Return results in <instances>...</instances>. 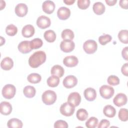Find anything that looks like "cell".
I'll return each instance as SVG.
<instances>
[{
  "instance_id": "1",
  "label": "cell",
  "mask_w": 128,
  "mask_h": 128,
  "mask_svg": "<svg viewBox=\"0 0 128 128\" xmlns=\"http://www.w3.org/2000/svg\"><path fill=\"white\" fill-rule=\"evenodd\" d=\"M46 53L42 50L34 52L28 59V64L32 68H36L44 63L46 60Z\"/></svg>"
},
{
  "instance_id": "2",
  "label": "cell",
  "mask_w": 128,
  "mask_h": 128,
  "mask_svg": "<svg viewBox=\"0 0 128 128\" xmlns=\"http://www.w3.org/2000/svg\"><path fill=\"white\" fill-rule=\"evenodd\" d=\"M56 94L52 90H46L42 96V100L46 105H51L54 104L56 100Z\"/></svg>"
},
{
  "instance_id": "3",
  "label": "cell",
  "mask_w": 128,
  "mask_h": 128,
  "mask_svg": "<svg viewBox=\"0 0 128 128\" xmlns=\"http://www.w3.org/2000/svg\"><path fill=\"white\" fill-rule=\"evenodd\" d=\"M16 92V88L12 84L5 85L2 89V94L6 99H11L14 96Z\"/></svg>"
},
{
  "instance_id": "4",
  "label": "cell",
  "mask_w": 128,
  "mask_h": 128,
  "mask_svg": "<svg viewBox=\"0 0 128 128\" xmlns=\"http://www.w3.org/2000/svg\"><path fill=\"white\" fill-rule=\"evenodd\" d=\"M98 44L96 42L92 40H88L86 41L83 44V49L88 54L94 53L97 50Z\"/></svg>"
},
{
  "instance_id": "5",
  "label": "cell",
  "mask_w": 128,
  "mask_h": 128,
  "mask_svg": "<svg viewBox=\"0 0 128 128\" xmlns=\"http://www.w3.org/2000/svg\"><path fill=\"white\" fill-rule=\"evenodd\" d=\"M99 91L100 96L105 99L111 98L114 93V88L108 85H102L100 88Z\"/></svg>"
},
{
  "instance_id": "6",
  "label": "cell",
  "mask_w": 128,
  "mask_h": 128,
  "mask_svg": "<svg viewBox=\"0 0 128 128\" xmlns=\"http://www.w3.org/2000/svg\"><path fill=\"white\" fill-rule=\"evenodd\" d=\"M75 110V108L68 102L62 104L60 108V112L66 116H72Z\"/></svg>"
},
{
  "instance_id": "7",
  "label": "cell",
  "mask_w": 128,
  "mask_h": 128,
  "mask_svg": "<svg viewBox=\"0 0 128 128\" xmlns=\"http://www.w3.org/2000/svg\"><path fill=\"white\" fill-rule=\"evenodd\" d=\"M75 47L74 42L72 40H63L60 44V50L64 52H72Z\"/></svg>"
},
{
  "instance_id": "8",
  "label": "cell",
  "mask_w": 128,
  "mask_h": 128,
  "mask_svg": "<svg viewBox=\"0 0 128 128\" xmlns=\"http://www.w3.org/2000/svg\"><path fill=\"white\" fill-rule=\"evenodd\" d=\"M62 84L64 86L67 88H72L77 84L78 79L74 76L69 75L64 79Z\"/></svg>"
},
{
  "instance_id": "9",
  "label": "cell",
  "mask_w": 128,
  "mask_h": 128,
  "mask_svg": "<svg viewBox=\"0 0 128 128\" xmlns=\"http://www.w3.org/2000/svg\"><path fill=\"white\" fill-rule=\"evenodd\" d=\"M81 102V96L77 92L70 93L68 98V102L74 107L78 106Z\"/></svg>"
},
{
  "instance_id": "10",
  "label": "cell",
  "mask_w": 128,
  "mask_h": 128,
  "mask_svg": "<svg viewBox=\"0 0 128 128\" xmlns=\"http://www.w3.org/2000/svg\"><path fill=\"white\" fill-rule=\"evenodd\" d=\"M51 22L48 17L45 16H39L36 20V24L40 28L45 29L50 26Z\"/></svg>"
},
{
  "instance_id": "11",
  "label": "cell",
  "mask_w": 128,
  "mask_h": 128,
  "mask_svg": "<svg viewBox=\"0 0 128 128\" xmlns=\"http://www.w3.org/2000/svg\"><path fill=\"white\" fill-rule=\"evenodd\" d=\"M127 100V96L125 94L119 93L114 96L113 100V102L117 106L120 107L126 104Z\"/></svg>"
},
{
  "instance_id": "12",
  "label": "cell",
  "mask_w": 128,
  "mask_h": 128,
  "mask_svg": "<svg viewBox=\"0 0 128 128\" xmlns=\"http://www.w3.org/2000/svg\"><path fill=\"white\" fill-rule=\"evenodd\" d=\"M28 11V6L24 3H20L15 7V13L20 17H23L25 16L27 14Z\"/></svg>"
},
{
  "instance_id": "13",
  "label": "cell",
  "mask_w": 128,
  "mask_h": 128,
  "mask_svg": "<svg viewBox=\"0 0 128 128\" xmlns=\"http://www.w3.org/2000/svg\"><path fill=\"white\" fill-rule=\"evenodd\" d=\"M70 10L66 6L60 7L57 11V16L62 20H66L68 19L70 17Z\"/></svg>"
},
{
  "instance_id": "14",
  "label": "cell",
  "mask_w": 128,
  "mask_h": 128,
  "mask_svg": "<svg viewBox=\"0 0 128 128\" xmlns=\"http://www.w3.org/2000/svg\"><path fill=\"white\" fill-rule=\"evenodd\" d=\"M78 63V58L74 56H69L63 60V64L67 67H74Z\"/></svg>"
},
{
  "instance_id": "15",
  "label": "cell",
  "mask_w": 128,
  "mask_h": 128,
  "mask_svg": "<svg viewBox=\"0 0 128 128\" xmlns=\"http://www.w3.org/2000/svg\"><path fill=\"white\" fill-rule=\"evenodd\" d=\"M55 4L52 0H46L42 4L43 11L47 14H51L54 12L55 9Z\"/></svg>"
},
{
  "instance_id": "16",
  "label": "cell",
  "mask_w": 128,
  "mask_h": 128,
  "mask_svg": "<svg viewBox=\"0 0 128 128\" xmlns=\"http://www.w3.org/2000/svg\"><path fill=\"white\" fill-rule=\"evenodd\" d=\"M18 50L22 54H28L32 50L30 41L24 40L21 42L18 46Z\"/></svg>"
},
{
  "instance_id": "17",
  "label": "cell",
  "mask_w": 128,
  "mask_h": 128,
  "mask_svg": "<svg viewBox=\"0 0 128 128\" xmlns=\"http://www.w3.org/2000/svg\"><path fill=\"white\" fill-rule=\"evenodd\" d=\"M12 106L11 104L8 102H2L0 104V112L2 114L7 116L12 112Z\"/></svg>"
},
{
  "instance_id": "18",
  "label": "cell",
  "mask_w": 128,
  "mask_h": 128,
  "mask_svg": "<svg viewBox=\"0 0 128 128\" xmlns=\"http://www.w3.org/2000/svg\"><path fill=\"white\" fill-rule=\"evenodd\" d=\"M84 95L85 98L88 101H93L96 97V92L94 88L90 87L84 90Z\"/></svg>"
},
{
  "instance_id": "19",
  "label": "cell",
  "mask_w": 128,
  "mask_h": 128,
  "mask_svg": "<svg viewBox=\"0 0 128 128\" xmlns=\"http://www.w3.org/2000/svg\"><path fill=\"white\" fill-rule=\"evenodd\" d=\"M35 30L33 26L27 24L24 26L22 30V35L25 38H30L34 34Z\"/></svg>"
},
{
  "instance_id": "20",
  "label": "cell",
  "mask_w": 128,
  "mask_h": 128,
  "mask_svg": "<svg viewBox=\"0 0 128 128\" xmlns=\"http://www.w3.org/2000/svg\"><path fill=\"white\" fill-rule=\"evenodd\" d=\"M14 66V62L10 57H6L2 60L0 62L1 68L5 70H10Z\"/></svg>"
},
{
  "instance_id": "21",
  "label": "cell",
  "mask_w": 128,
  "mask_h": 128,
  "mask_svg": "<svg viewBox=\"0 0 128 128\" xmlns=\"http://www.w3.org/2000/svg\"><path fill=\"white\" fill-rule=\"evenodd\" d=\"M50 73L52 75H54L58 78H62L64 73V68L60 65L56 64L50 70Z\"/></svg>"
},
{
  "instance_id": "22",
  "label": "cell",
  "mask_w": 128,
  "mask_h": 128,
  "mask_svg": "<svg viewBox=\"0 0 128 128\" xmlns=\"http://www.w3.org/2000/svg\"><path fill=\"white\" fill-rule=\"evenodd\" d=\"M94 12L98 15H101L105 12V6L101 2H96L92 6Z\"/></svg>"
},
{
  "instance_id": "23",
  "label": "cell",
  "mask_w": 128,
  "mask_h": 128,
  "mask_svg": "<svg viewBox=\"0 0 128 128\" xmlns=\"http://www.w3.org/2000/svg\"><path fill=\"white\" fill-rule=\"evenodd\" d=\"M22 122L16 118H10L7 122V126L9 128H22Z\"/></svg>"
},
{
  "instance_id": "24",
  "label": "cell",
  "mask_w": 128,
  "mask_h": 128,
  "mask_svg": "<svg viewBox=\"0 0 128 128\" xmlns=\"http://www.w3.org/2000/svg\"><path fill=\"white\" fill-rule=\"evenodd\" d=\"M23 93L26 97L28 98H32L35 96L36 90L34 86H27L24 88Z\"/></svg>"
},
{
  "instance_id": "25",
  "label": "cell",
  "mask_w": 128,
  "mask_h": 128,
  "mask_svg": "<svg viewBox=\"0 0 128 128\" xmlns=\"http://www.w3.org/2000/svg\"><path fill=\"white\" fill-rule=\"evenodd\" d=\"M103 112L105 116L108 118H113L115 116L116 114V110L115 108L111 105L106 106L103 109Z\"/></svg>"
},
{
  "instance_id": "26",
  "label": "cell",
  "mask_w": 128,
  "mask_h": 128,
  "mask_svg": "<svg viewBox=\"0 0 128 128\" xmlns=\"http://www.w3.org/2000/svg\"><path fill=\"white\" fill-rule=\"evenodd\" d=\"M44 39L49 42H54L56 39V34L55 32L51 30H46L44 34Z\"/></svg>"
},
{
  "instance_id": "27",
  "label": "cell",
  "mask_w": 128,
  "mask_h": 128,
  "mask_svg": "<svg viewBox=\"0 0 128 128\" xmlns=\"http://www.w3.org/2000/svg\"><path fill=\"white\" fill-rule=\"evenodd\" d=\"M46 82L49 86L52 88L56 87L60 83V78L56 76L52 75L47 79Z\"/></svg>"
},
{
  "instance_id": "28",
  "label": "cell",
  "mask_w": 128,
  "mask_h": 128,
  "mask_svg": "<svg viewBox=\"0 0 128 128\" xmlns=\"http://www.w3.org/2000/svg\"><path fill=\"white\" fill-rule=\"evenodd\" d=\"M61 36L64 40H72L74 38V32L70 29H65L62 32Z\"/></svg>"
},
{
  "instance_id": "29",
  "label": "cell",
  "mask_w": 128,
  "mask_h": 128,
  "mask_svg": "<svg viewBox=\"0 0 128 128\" xmlns=\"http://www.w3.org/2000/svg\"><path fill=\"white\" fill-rule=\"evenodd\" d=\"M28 80L32 84H37L40 82L42 76L40 74L37 73H32L27 77Z\"/></svg>"
},
{
  "instance_id": "30",
  "label": "cell",
  "mask_w": 128,
  "mask_h": 128,
  "mask_svg": "<svg viewBox=\"0 0 128 128\" xmlns=\"http://www.w3.org/2000/svg\"><path fill=\"white\" fill-rule=\"evenodd\" d=\"M88 112L84 108L78 109L76 114V116L77 118L80 121L85 120L88 117Z\"/></svg>"
},
{
  "instance_id": "31",
  "label": "cell",
  "mask_w": 128,
  "mask_h": 128,
  "mask_svg": "<svg viewBox=\"0 0 128 128\" xmlns=\"http://www.w3.org/2000/svg\"><path fill=\"white\" fill-rule=\"evenodd\" d=\"M118 38L124 44H128V30H122L120 31L118 34Z\"/></svg>"
},
{
  "instance_id": "32",
  "label": "cell",
  "mask_w": 128,
  "mask_h": 128,
  "mask_svg": "<svg viewBox=\"0 0 128 128\" xmlns=\"http://www.w3.org/2000/svg\"><path fill=\"white\" fill-rule=\"evenodd\" d=\"M17 32V27L12 24L7 26L6 28V32L9 36H14L16 34Z\"/></svg>"
},
{
  "instance_id": "33",
  "label": "cell",
  "mask_w": 128,
  "mask_h": 128,
  "mask_svg": "<svg viewBox=\"0 0 128 128\" xmlns=\"http://www.w3.org/2000/svg\"><path fill=\"white\" fill-rule=\"evenodd\" d=\"M98 119L96 117H90L86 122V126L88 128H96L98 124Z\"/></svg>"
},
{
  "instance_id": "34",
  "label": "cell",
  "mask_w": 128,
  "mask_h": 128,
  "mask_svg": "<svg viewBox=\"0 0 128 128\" xmlns=\"http://www.w3.org/2000/svg\"><path fill=\"white\" fill-rule=\"evenodd\" d=\"M30 46L32 50L38 49L42 46L43 44L42 40L39 38H35L30 41Z\"/></svg>"
},
{
  "instance_id": "35",
  "label": "cell",
  "mask_w": 128,
  "mask_h": 128,
  "mask_svg": "<svg viewBox=\"0 0 128 128\" xmlns=\"http://www.w3.org/2000/svg\"><path fill=\"white\" fill-rule=\"evenodd\" d=\"M118 118L122 122H126L128 120V110L126 108H120L118 112Z\"/></svg>"
},
{
  "instance_id": "36",
  "label": "cell",
  "mask_w": 128,
  "mask_h": 128,
  "mask_svg": "<svg viewBox=\"0 0 128 128\" xmlns=\"http://www.w3.org/2000/svg\"><path fill=\"white\" fill-rule=\"evenodd\" d=\"M112 40V37L110 35L108 34H105L102 36H100L98 38V42L100 44L104 46L106 45L107 43L110 42Z\"/></svg>"
},
{
  "instance_id": "37",
  "label": "cell",
  "mask_w": 128,
  "mask_h": 128,
  "mask_svg": "<svg viewBox=\"0 0 128 128\" xmlns=\"http://www.w3.org/2000/svg\"><path fill=\"white\" fill-rule=\"evenodd\" d=\"M108 84L112 86H116L120 84V79L119 78L114 75L110 76L107 80Z\"/></svg>"
},
{
  "instance_id": "38",
  "label": "cell",
  "mask_w": 128,
  "mask_h": 128,
  "mask_svg": "<svg viewBox=\"0 0 128 128\" xmlns=\"http://www.w3.org/2000/svg\"><path fill=\"white\" fill-rule=\"evenodd\" d=\"M78 7L82 10L86 9L90 4V0H78L77 2Z\"/></svg>"
},
{
  "instance_id": "39",
  "label": "cell",
  "mask_w": 128,
  "mask_h": 128,
  "mask_svg": "<svg viewBox=\"0 0 128 128\" xmlns=\"http://www.w3.org/2000/svg\"><path fill=\"white\" fill-rule=\"evenodd\" d=\"M68 123L62 120H58L56 121L54 124V128H68Z\"/></svg>"
},
{
  "instance_id": "40",
  "label": "cell",
  "mask_w": 128,
  "mask_h": 128,
  "mask_svg": "<svg viewBox=\"0 0 128 128\" xmlns=\"http://www.w3.org/2000/svg\"><path fill=\"white\" fill-rule=\"evenodd\" d=\"M110 122L106 119H102L101 120L98 124V128H106L110 126Z\"/></svg>"
},
{
  "instance_id": "41",
  "label": "cell",
  "mask_w": 128,
  "mask_h": 128,
  "mask_svg": "<svg viewBox=\"0 0 128 128\" xmlns=\"http://www.w3.org/2000/svg\"><path fill=\"white\" fill-rule=\"evenodd\" d=\"M121 72L125 76H128V63H126L122 65L121 68Z\"/></svg>"
},
{
  "instance_id": "42",
  "label": "cell",
  "mask_w": 128,
  "mask_h": 128,
  "mask_svg": "<svg viewBox=\"0 0 128 128\" xmlns=\"http://www.w3.org/2000/svg\"><path fill=\"white\" fill-rule=\"evenodd\" d=\"M128 46H126L124 48L122 52V56L126 60H128Z\"/></svg>"
},
{
  "instance_id": "43",
  "label": "cell",
  "mask_w": 128,
  "mask_h": 128,
  "mask_svg": "<svg viewBox=\"0 0 128 128\" xmlns=\"http://www.w3.org/2000/svg\"><path fill=\"white\" fill-rule=\"evenodd\" d=\"M128 0H121L119 2V4L122 8H124V9H128Z\"/></svg>"
},
{
  "instance_id": "44",
  "label": "cell",
  "mask_w": 128,
  "mask_h": 128,
  "mask_svg": "<svg viewBox=\"0 0 128 128\" xmlns=\"http://www.w3.org/2000/svg\"><path fill=\"white\" fill-rule=\"evenodd\" d=\"M105 2L108 5L110 6H114L116 4V3L117 2V0H106Z\"/></svg>"
},
{
  "instance_id": "45",
  "label": "cell",
  "mask_w": 128,
  "mask_h": 128,
  "mask_svg": "<svg viewBox=\"0 0 128 128\" xmlns=\"http://www.w3.org/2000/svg\"><path fill=\"white\" fill-rule=\"evenodd\" d=\"M74 2V0H64V2L68 5L72 4Z\"/></svg>"
}]
</instances>
